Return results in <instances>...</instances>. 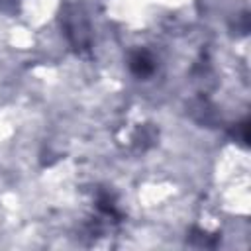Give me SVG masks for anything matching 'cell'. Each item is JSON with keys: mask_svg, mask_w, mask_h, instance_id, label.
<instances>
[{"mask_svg": "<svg viewBox=\"0 0 251 251\" xmlns=\"http://www.w3.org/2000/svg\"><path fill=\"white\" fill-rule=\"evenodd\" d=\"M131 71L135 75H141V76L143 75H149L153 71V61L149 59L147 53H135L131 57Z\"/></svg>", "mask_w": 251, "mask_h": 251, "instance_id": "cell-1", "label": "cell"}]
</instances>
